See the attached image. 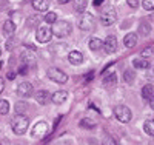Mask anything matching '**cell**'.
Returning a JSON list of instances; mask_svg holds the SVG:
<instances>
[{"mask_svg":"<svg viewBox=\"0 0 154 145\" xmlns=\"http://www.w3.org/2000/svg\"><path fill=\"white\" fill-rule=\"evenodd\" d=\"M28 127H29V119L25 114H16L14 119L11 122V128L16 134L22 136L28 131Z\"/></svg>","mask_w":154,"mask_h":145,"instance_id":"6da1fadb","label":"cell"},{"mask_svg":"<svg viewBox=\"0 0 154 145\" xmlns=\"http://www.w3.org/2000/svg\"><path fill=\"white\" fill-rule=\"evenodd\" d=\"M72 31V26L69 22L66 20H62V22H56L53 25V34L57 36V37H65V36H69Z\"/></svg>","mask_w":154,"mask_h":145,"instance_id":"7a4b0ae2","label":"cell"},{"mask_svg":"<svg viewBox=\"0 0 154 145\" xmlns=\"http://www.w3.org/2000/svg\"><path fill=\"white\" fill-rule=\"evenodd\" d=\"M114 116H116V119L122 124H128L133 117L131 110L128 108L126 105H117V107H114Z\"/></svg>","mask_w":154,"mask_h":145,"instance_id":"3957f363","label":"cell"},{"mask_svg":"<svg viewBox=\"0 0 154 145\" xmlns=\"http://www.w3.org/2000/svg\"><path fill=\"white\" fill-rule=\"evenodd\" d=\"M117 20V12H116V9L112 8H106L102 11V14H100V22L103 26H111L114 25V22Z\"/></svg>","mask_w":154,"mask_h":145,"instance_id":"277c9868","label":"cell"},{"mask_svg":"<svg viewBox=\"0 0 154 145\" xmlns=\"http://www.w3.org/2000/svg\"><path fill=\"white\" fill-rule=\"evenodd\" d=\"M48 77L51 79V80H54L56 84H66L68 82V76L65 71H62L59 68H49L48 70Z\"/></svg>","mask_w":154,"mask_h":145,"instance_id":"5b68a950","label":"cell"},{"mask_svg":"<svg viewBox=\"0 0 154 145\" xmlns=\"http://www.w3.org/2000/svg\"><path fill=\"white\" fill-rule=\"evenodd\" d=\"M79 28L83 31H89L94 28V16L89 12H83L79 19Z\"/></svg>","mask_w":154,"mask_h":145,"instance_id":"8992f818","label":"cell"},{"mask_svg":"<svg viewBox=\"0 0 154 145\" xmlns=\"http://www.w3.org/2000/svg\"><path fill=\"white\" fill-rule=\"evenodd\" d=\"M37 40L40 43H46L53 39V30L48 28V26H38L37 28Z\"/></svg>","mask_w":154,"mask_h":145,"instance_id":"52a82bcc","label":"cell"},{"mask_svg":"<svg viewBox=\"0 0 154 145\" xmlns=\"http://www.w3.org/2000/svg\"><path fill=\"white\" fill-rule=\"evenodd\" d=\"M32 93H34V90H32V85H31L29 82H22V84H19V87H17V94H19L20 97H31Z\"/></svg>","mask_w":154,"mask_h":145,"instance_id":"ba28073f","label":"cell"},{"mask_svg":"<svg viewBox=\"0 0 154 145\" xmlns=\"http://www.w3.org/2000/svg\"><path fill=\"white\" fill-rule=\"evenodd\" d=\"M46 133H48V124L43 122V121L37 122V124L34 125V128H32V136H34V137H42V136H45Z\"/></svg>","mask_w":154,"mask_h":145,"instance_id":"9c48e42d","label":"cell"},{"mask_svg":"<svg viewBox=\"0 0 154 145\" xmlns=\"http://www.w3.org/2000/svg\"><path fill=\"white\" fill-rule=\"evenodd\" d=\"M103 48H105V51L108 52V54H112V52L117 49V39H116L114 36H108L105 39V42H103Z\"/></svg>","mask_w":154,"mask_h":145,"instance_id":"30bf717a","label":"cell"},{"mask_svg":"<svg viewBox=\"0 0 154 145\" xmlns=\"http://www.w3.org/2000/svg\"><path fill=\"white\" fill-rule=\"evenodd\" d=\"M66 99H68V93H66V91H62V90H59V91H56V93L51 94V100H53L56 105L63 103Z\"/></svg>","mask_w":154,"mask_h":145,"instance_id":"8fae6325","label":"cell"},{"mask_svg":"<svg viewBox=\"0 0 154 145\" xmlns=\"http://www.w3.org/2000/svg\"><path fill=\"white\" fill-rule=\"evenodd\" d=\"M68 60L72 65H80V63H83V54L80 51H71L68 54Z\"/></svg>","mask_w":154,"mask_h":145,"instance_id":"7c38bea8","label":"cell"},{"mask_svg":"<svg viewBox=\"0 0 154 145\" xmlns=\"http://www.w3.org/2000/svg\"><path fill=\"white\" fill-rule=\"evenodd\" d=\"M35 100L40 103V105H45L51 100V94L48 93L46 90H40V91H37L35 93Z\"/></svg>","mask_w":154,"mask_h":145,"instance_id":"4fadbf2b","label":"cell"},{"mask_svg":"<svg viewBox=\"0 0 154 145\" xmlns=\"http://www.w3.org/2000/svg\"><path fill=\"white\" fill-rule=\"evenodd\" d=\"M136 43H137V34H136V33H130V34L125 36L123 45H125L126 48H133V46H136Z\"/></svg>","mask_w":154,"mask_h":145,"instance_id":"5bb4252c","label":"cell"},{"mask_svg":"<svg viewBox=\"0 0 154 145\" xmlns=\"http://www.w3.org/2000/svg\"><path fill=\"white\" fill-rule=\"evenodd\" d=\"M133 67L137 68V70H148L151 65H149V62H148L146 59L140 57V59H134V60H133Z\"/></svg>","mask_w":154,"mask_h":145,"instance_id":"9a60e30c","label":"cell"},{"mask_svg":"<svg viewBox=\"0 0 154 145\" xmlns=\"http://www.w3.org/2000/svg\"><path fill=\"white\" fill-rule=\"evenodd\" d=\"M103 84L106 87H112L117 84V76H116V73H105L103 74Z\"/></svg>","mask_w":154,"mask_h":145,"instance_id":"2e32d148","label":"cell"},{"mask_svg":"<svg viewBox=\"0 0 154 145\" xmlns=\"http://www.w3.org/2000/svg\"><path fill=\"white\" fill-rule=\"evenodd\" d=\"M154 96V85L152 84H146L143 88H142V97L149 100L151 97Z\"/></svg>","mask_w":154,"mask_h":145,"instance_id":"e0dca14e","label":"cell"},{"mask_svg":"<svg viewBox=\"0 0 154 145\" xmlns=\"http://www.w3.org/2000/svg\"><path fill=\"white\" fill-rule=\"evenodd\" d=\"M32 8L35 11L45 12L48 9V0H32Z\"/></svg>","mask_w":154,"mask_h":145,"instance_id":"ac0fdd59","label":"cell"},{"mask_svg":"<svg viewBox=\"0 0 154 145\" xmlns=\"http://www.w3.org/2000/svg\"><path fill=\"white\" fill-rule=\"evenodd\" d=\"M3 33L8 34V36L14 34V33H16V23L12 22V20H6V22L3 23Z\"/></svg>","mask_w":154,"mask_h":145,"instance_id":"d6986e66","label":"cell"},{"mask_svg":"<svg viewBox=\"0 0 154 145\" xmlns=\"http://www.w3.org/2000/svg\"><path fill=\"white\" fill-rule=\"evenodd\" d=\"M86 6H88V0H74V9L77 12H82L83 14Z\"/></svg>","mask_w":154,"mask_h":145,"instance_id":"ffe728a7","label":"cell"},{"mask_svg":"<svg viewBox=\"0 0 154 145\" xmlns=\"http://www.w3.org/2000/svg\"><path fill=\"white\" fill-rule=\"evenodd\" d=\"M88 46L91 48L93 51H97V49H100L102 46H103V43H102V40L100 39H89V42H88Z\"/></svg>","mask_w":154,"mask_h":145,"instance_id":"44dd1931","label":"cell"},{"mask_svg":"<svg viewBox=\"0 0 154 145\" xmlns=\"http://www.w3.org/2000/svg\"><path fill=\"white\" fill-rule=\"evenodd\" d=\"M139 33L142 34V36L151 34V25H149L148 22H142V23L139 25Z\"/></svg>","mask_w":154,"mask_h":145,"instance_id":"7402d4cb","label":"cell"},{"mask_svg":"<svg viewBox=\"0 0 154 145\" xmlns=\"http://www.w3.org/2000/svg\"><path fill=\"white\" fill-rule=\"evenodd\" d=\"M143 130H145V133H146V134L154 136V119L146 121V122L143 124Z\"/></svg>","mask_w":154,"mask_h":145,"instance_id":"603a6c76","label":"cell"},{"mask_svg":"<svg viewBox=\"0 0 154 145\" xmlns=\"http://www.w3.org/2000/svg\"><path fill=\"white\" fill-rule=\"evenodd\" d=\"M123 79H125L126 84H133L134 79H136V73H134L133 70H126V71L123 73Z\"/></svg>","mask_w":154,"mask_h":145,"instance_id":"cb8c5ba5","label":"cell"},{"mask_svg":"<svg viewBox=\"0 0 154 145\" xmlns=\"http://www.w3.org/2000/svg\"><path fill=\"white\" fill-rule=\"evenodd\" d=\"M8 113H9V102L2 99V100H0V116H5Z\"/></svg>","mask_w":154,"mask_h":145,"instance_id":"d4e9b609","label":"cell"},{"mask_svg":"<svg viewBox=\"0 0 154 145\" xmlns=\"http://www.w3.org/2000/svg\"><path fill=\"white\" fill-rule=\"evenodd\" d=\"M28 110L26 102H17L16 103V114H25V111Z\"/></svg>","mask_w":154,"mask_h":145,"instance_id":"484cf974","label":"cell"},{"mask_svg":"<svg viewBox=\"0 0 154 145\" xmlns=\"http://www.w3.org/2000/svg\"><path fill=\"white\" fill-rule=\"evenodd\" d=\"M45 22L49 23V25H54L57 22V14H56V12H53V11L46 12V14H45Z\"/></svg>","mask_w":154,"mask_h":145,"instance_id":"4316f807","label":"cell"},{"mask_svg":"<svg viewBox=\"0 0 154 145\" xmlns=\"http://www.w3.org/2000/svg\"><path fill=\"white\" fill-rule=\"evenodd\" d=\"M154 56V46H148L145 49H142V52H140V57L142 59H148V57H152Z\"/></svg>","mask_w":154,"mask_h":145,"instance_id":"83f0119b","label":"cell"},{"mask_svg":"<svg viewBox=\"0 0 154 145\" xmlns=\"http://www.w3.org/2000/svg\"><path fill=\"white\" fill-rule=\"evenodd\" d=\"M142 6L146 11H152L154 9V0H142Z\"/></svg>","mask_w":154,"mask_h":145,"instance_id":"f1b7e54d","label":"cell"},{"mask_svg":"<svg viewBox=\"0 0 154 145\" xmlns=\"http://www.w3.org/2000/svg\"><path fill=\"white\" fill-rule=\"evenodd\" d=\"M94 122H91V119H82L80 121V127L82 128H94Z\"/></svg>","mask_w":154,"mask_h":145,"instance_id":"f546056e","label":"cell"},{"mask_svg":"<svg viewBox=\"0 0 154 145\" xmlns=\"http://www.w3.org/2000/svg\"><path fill=\"white\" fill-rule=\"evenodd\" d=\"M102 145H117V140H116L114 137H111V136H106L103 139V142H102Z\"/></svg>","mask_w":154,"mask_h":145,"instance_id":"4dcf8cb0","label":"cell"},{"mask_svg":"<svg viewBox=\"0 0 154 145\" xmlns=\"http://www.w3.org/2000/svg\"><path fill=\"white\" fill-rule=\"evenodd\" d=\"M38 22H40V19L35 17V16H32V17H29V19H28V26H37V25H38Z\"/></svg>","mask_w":154,"mask_h":145,"instance_id":"1f68e13d","label":"cell"},{"mask_svg":"<svg viewBox=\"0 0 154 145\" xmlns=\"http://www.w3.org/2000/svg\"><path fill=\"white\" fill-rule=\"evenodd\" d=\"M148 70H149V71L146 73V77L151 79V80H154V67H149Z\"/></svg>","mask_w":154,"mask_h":145,"instance_id":"d6a6232c","label":"cell"},{"mask_svg":"<svg viewBox=\"0 0 154 145\" xmlns=\"http://www.w3.org/2000/svg\"><path fill=\"white\" fill-rule=\"evenodd\" d=\"M126 3L130 5L131 8H137L139 6V0H126Z\"/></svg>","mask_w":154,"mask_h":145,"instance_id":"836d02e7","label":"cell"},{"mask_svg":"<svg viewBox=\"0 0 154 145\" xmlns=\"http://www.w3.org/2000/svg\"><path fill=\"white\" fill-rule=\"evenodd\" d=\"M14 43H16L14 40H9V42H6V49H8V51H11L12 48H14Z\"/></svg>","mask_w":154,"mask_h":145,"instance_id":"e575fe53","label":"cell"},{"mask_svg":"<svg viewBox=\"0 0 154 145\" xmlns=\"http://www.w3.org/2000/svg\"><path fill=\"white\" fill-rule=\"evenodd\" d=\"M3 88H5V80H3L2 77H0V93L3 91Z\"/></svg>","mask_w":154,"mask_h":145,"instance_id":"d590c367","label":"cell"},{"mask_svg":"<svg viewBox=\"0 0 154 145\" xmlns=\"http://www.w3.org/2000/svg\"><path fill=\"white\" fill-rule=\"evenodd\" d=\"M149 107H151V108L154 110V96H152V97L149 99Z\"/></svg>","mask_w":154,"mask_h":145,"instance_id":"8d00e7d4","label":"cell"},{"mask_svg":"<svg viewBox=\"0 0 154 145\" xmlns=\"http://www.w3.org/2000/svg\"><path fill=\"white\" fill-rule=\"evenodd\" d=\"M100 3H103V0H94V5H96V6H99Z\"/></svg>","mask_w":154,"mask_h":145,"instance_id":"74e56055","label":"cell"},{"mask_svg":"<svg viewBox=\"0 0 154 145\" xmlns=\"http://www.w3.org/2000/svg\"><path fill=\"white\" fill-rule=\"evenodd\" d=\"M68 2H71V0H59V3H62V5H65V3H68Z\"/></svg>","mask_w":154,"mask_h":145,"instance_id":"f35d334b","label":"cell"},{"mask_svg":"<svg viewBox=\"0 0 154 145\" xmlns=\"http://www.w3.org/2000/svg\"><path fill=\"white\" fill-rule=\"evenodd\" d=\"M8 79H14V73H8Z\"/></svg>","mask_w":154,"mask_h":145,"instance_id":"ab89813d","label":"cell"},{"mask_svg":"<svg viewBox=\"0 0 154 145\" xmlns=\"http://www.w3.org/2000/svg\"><path fill=\"white\" fill-rule=\"evenodd\" d=\"M0 68H2V63H0Z\"/></svg>","mask_w":154,"mask_h":145,"instance_id":"60d3db41","label":"cell"},{"mask_svg":"<svg viewBox=\"0 0 154 145\" xmlns=\"http://www.w3.org/2000/svg\"><path fill=\"white\" fill-rule=\"evenodd\" d=\"M0 145H2V143H0Z\"/></svg>","mask_w":154,"mask_h":145,"instance_id":"b9f144b4","label":"cell"}]
</instances>
